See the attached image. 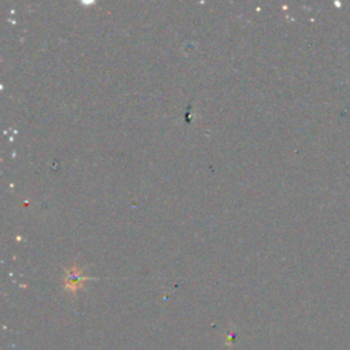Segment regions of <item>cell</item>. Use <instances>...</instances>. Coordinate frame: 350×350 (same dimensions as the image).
<instances>
[{
    "instance_id": "cell-1",
    "label": "cell",
    "mask_w": 350,
    "mask_h": 350,
    "mask_svg": "<svg viewBox=\"0 0 350 350\" xmlns=\"http://www.w3.org/2000/svg\"><path fill=\"white\" fill-rule=\"evenodd\" d=\"M85 281V278L81 277V274L77 270H74L73 272H70L66 279V289L67 291H77L82 286V282Z\"/></svg>"
}]
</instances>
